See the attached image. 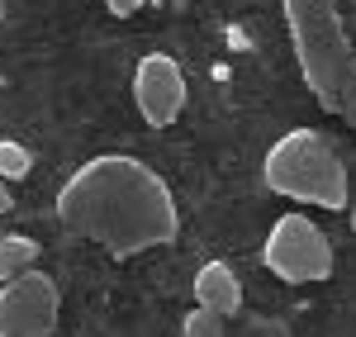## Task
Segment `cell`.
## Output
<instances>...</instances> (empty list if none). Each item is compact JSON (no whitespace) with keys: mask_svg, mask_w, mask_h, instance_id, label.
<instances>
[{"mask_svg":"<svg viewBox=\"0 0 356 337\" xmlns=\"http://www.w3.org/2000/svg\"><path fill=\"white\" fill-rule=\"evenodd\" d=\"M57 219L67 233L100 243L110 256L166 247L181 228L171 186L129 152H100L72 171L57 186Z\"/></svg>","mask_w":356,"mask_h":337,"instance_id":"6da1fadb","label":"cell"},{"mask_svg":"<svg viewBox=\"0 0 356 337\" xmlns=\"http://www.w3.org/2000/svg\"><path fill=\"white\" fill-rule=\"evenodd\" d=\"M285 28L295 43V62L304 72V85L323 110L342 114V90L356 67V53L347 43V28L337 15V0H280Z\"/></svg>","mask_w":356,"mask_h":337,"instance_id":"7a4b0ae2","label":"cell"},{"mask_svg":"<svg viewBox=\"0 0 356 337\" xmlns=\"http://www.w3.org/2000/svg\"><path fill=\"white\" fill-rule=\"evenodd\" d=\"M261 181L271 195L300 199V204H318V209H347V171L342 157L314 129H290L271 142L266 162H261Z\"/></svg>","mask_w":356,"mask_h":337,"instance_id":"3957f363","label":"cell"},{"mask_svg":"<svg viewBox=\"0 0 356 337\" xmlns=\"http://www.w3.org/2000/svg\"><path fill=\"white\" fill-rule=\"evenodd\" d=\"M261 266L285 285H314V281H328L332 276V247L314 219L280 214L271 224V233H266Z\"/></svg>","mask_w":356,"mask_h":337,"instance_id":"277c9868","label":"cell"},{"mask_svg":"<svg viewBox=\"0 0 356 337\" xmlns=\"http://www.w3.org/2000/svg\"><path fill=\"white\" fill-rule=\"evenodd\" d=\"M57 328V285L43 271H24L0 285V337H48Z\"/></svg>","mask_w":356,"mask_h":337,"instance_id":"5b68a950","label":"cell"},{"mask_svg":"<svg viewBox=\"0 0 356 337\" xmlns=\"http://www.w3.org/2000/svg\"><path fill=\"white\" fill-rule=\"evenodd\" d=\"M134 105L152 129L176 124V114H181V105H186V72H181L176 57L147 53L143 62H138L134 67Z\"/></svg>","mask_w":356,"mask_h":337,"instance_id":"8992f818","label":"cell"},{"mask_svg":"<svg viewBox=\"0 0 356 337\" xmlns=\"http://www.w3.org/2000/svg\"><path fill=\"white\" fill-rule=\"evenodd\" d=\"M195 299L204 304V309L214 313H238L243 309V281L233 276V266L228 261H204L200 271H195Z\"/></svg>","mask_w":356,"mask_h":337,"instance_id":"52a82bcc","label":"cell"},{"mask_svg":"<svg viewBox=\"0 0 356 337\" xmlns=\"http://www.w3.org/2000/svg\"><path fill=\"white\" fill-rule=\"evenodd\" d=\"M33 261H38V247L29 243L24 233H5L0 238V285L24 276V271H33Z\"/></svg>","mask_w":356,"mask_h":337,"instance_id":"ba28073f","label":"cell"},{"mask_svg":"<svg viewBox=\"0 0 356 337\" xmlns=\"http://www.w3.org/2000/svg\"><path fill=\"white\" fill-rule=\"evenodd\" d=\"M181 337H228V333H223V313L195 304V309L181 318Z\"/></svg>","mask_w":356,"mask_h":337,"instance_id":"9c48e42d","label":"cell"},{"mask_svg":"<svg viewBox=\"0 0 356 337\" xmlns=\"http://www.w3.org/2000/svg\"><path fill=\"white\" fill-rule=\"evenodd\" d=\"M29 167H33V157H29L24 142L0 138V181H24Z\"/></svg>","mask_w":356,"mask_h":337,"instance_id":"30bf717a","label":"cell"},{"mask_svg":"<svg viewBox=\"0 0 356 337\" xmlns=\"http://www.w3.org/2000/svg\"><path fill=\"white\" fill-rule=\"evenodd\" d=\"M105 5H110V15H114V19H129V15H134V10H143L147 0H105Z\"/></svg>","mask_w":356,"mask_h":337,"instance_id":"8fae6325","label":"cell"},{"mask_svg":"<svg viewBox=\"0 0 356 337\" xmlns=\"http://www.w3.org/2000/svg\"><path fill=\"white\" fill-rule=\"evenodd\" d=\"M342 114L356 119V67H352V76H347V90H342Z\"/></svg>","mask_w":356,"mask_h":337,"instance_id":"7c38bea8","label":"cell"},{"mask_svg":"<svg viewBox=\"0 0 356 337\" xmlns=\"http://www.w3.org/2000/svg\"><path fill=\"white\" fill-rule=\"evenodd\" d=\"M10 209H15V195H10V186L0 181V214H10Z\"/></svg>","mask_w":356,"mask_h":337,"instance_id":"4fadbf2b","label":"cell"}]
</instances>
